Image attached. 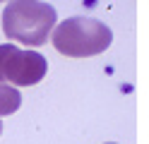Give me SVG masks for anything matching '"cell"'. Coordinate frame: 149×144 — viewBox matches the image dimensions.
<instances>
[{"label":"cell","instance_id":"cell-1","mask_svg":"<svg viewBox=\"0 0 149 144\" xmlns=\"http://www.w3.org/2000/svg\"><path fill=\"white\" fill-rule=\"evenodd\" d=\"M55 15L53 5L41 0H15L3 10V31L7 38L24 46H43L53 31Z\"/></svg>","mask_w":149,"mask_h":144},{"label":"cell","instance_id":"cell-6","mask_svg":"<svg viewBox=\"0 0 149 144\" xmlns=\"http://www.w3.org/2000/svg\"><path fill=\"white\" fill-rule=\"evenodd\" d=\"M108 144H113V142H108Z\"/></svg>","mask_w":149,"mask_h":144},{"label":"cell","instance_id":"cell-3","mask_svg":"<svg viewBox=\"0 0 149 144\" xmlns=\"http://www.w3.org/2000/svg\"><path fill=\"white\" fill-rule=\"evenodd\" d=\"M48 63L36 51H22L12 43L0 46V84L10 86H31L43 79Z\"/></svg>","mask_w":149,"mask_h":144},{"label":"cell","instance_id":"cell-4","mask_svg":"<svg viewBox=\"0 0 149 144\" xmlns=\"http://www.w3.org/2000/svg\"><path fill=\"white\" fill-rule=\"evenodd\" d=\"M22 106V94L15 86L0 84V115H12Z\"/></svg>","mask_w":149,"mask_h":144},{"label":"cell","instance_id":"cell-2","mask_svg":"<svg viewBox=\"0 0 149 144\" xmlns=\"http://www.w3.org/2000/svg\"><path fill=\"white\" fill-rule=\"evenodd\" d=\"M113 41L111 29L94 17H70L53 29L55 51L68 58H91L104 53Z\"/></svg>","mask_w":149,"mask_h":144},{"label":"cell","instance_id":"cell-5","mask_svg":"<svg viewBox=\"0 0 149 144\" xmlns=\"http://www.w3.org/2000/svg\"><path fill=\"white\" fill-rule=\"evenodd\" d=\"M0 134H3V122H0Z\"/></svg>","mask_w":149,"mask_h":144}]
</instances>
